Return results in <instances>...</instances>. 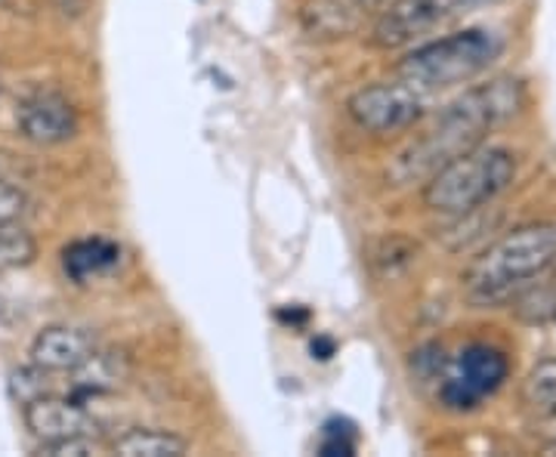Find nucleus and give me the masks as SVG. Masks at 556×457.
I'll use <instances>...</instances> for the list:
<instances>
[{"label":"nucleus","mask_w":556,"mask_h":457,"mask_svg":"<svg viewBox=\"0 0 556 457\" xmlns=\"http://www.w3.org/2000/svg\"><path fill=\"white\" fill-rule=\"evenodd\" d=\"M526 90L517 78H495L467 90L464 97L445 105L439 120L408 142L387 167V182L405 189L427 182L448 161L460 158L464 152L482 145V140L495 130L497 124L510 120L522 109Z\"/></svg>","instance_id":"obj_1"},{"label":"nucleus","mask_w":556,"mask_h":457,"mask_svg":"<svg viewBox=\"0 0 556 457\" xmlns=\"http://www.w3.org/2000/svg\"><path fill=\"white\" fill-rule=\"evenodd\" d=\"M517 179V155L504 145H477L424 182V204L442 217H467L507 192Z\"/></svg>","instance_id":"obj_3"},{"label":"nucleus","mask_w":556,"mask_h":457,"mask_svg":"<svg viewBox=\"0 0 556 457\" xmlns=\"http://www.w3.org/2000/svg\"><path fill=\"white\" fill-rule=\"evenodd\" d=\"M38 259V241L22 226V219L0 223V272L25 269Z\"/></svg>","instance_id":"obj_14"},{"label":"nucleus","mask_w":556,"mask_h":457,"mask_svg":"<svg viewBox=\"0 0 556 457\" xmlns=\"http://www.w3.org/2000/svg\"><path fill=\"white\" fill-rule=\"evenodd\" d=\"M100 452V442L97 439H53V442H40L38 455L47 457H87V455H97Z\"/></svg>","instance_id":"obj_17"},{"label":"nucleus","mask_w":556,"mask_h":457,"mask_svg":"<svg viewBox=\"0 0 556 457\" xmlns=\"http://www.w3.org/2000/svg\"><path fill=\"white\" fill-rule=\"evenodd\" d=\"M424 93L405 80H380L346 100V115L365 134H399L424 118Z\"/></svg>","instance_id":"obj_7"},{"label":"nucleus","mask_w":556,"mask_h":457,"mask_svg":"<svg viewBox=\"0 0 556 457\" xmlns=\"http://www.w3.org/2000/svg\"><path fill=\"white\" fill-rule=\"evenodd\" d=\"M22 137L35 145H62L78 137V109L56 90H38L20 102Z\"/></svg>","instance_id":"obj_9"},{"label":"nucleus","mask_w":556,"mask_h":457,"mask_svg":"<svg viewBox=\"0 0 556 457\" xmlns=\"http://www.w3.org/2000/svg\"><path fill=\"white\" fill-rule=\"evenodd\" d=\"M507 378H510V361L497 346L470 343L448 365H442L439 358V405L448 411H473L482 405V398L495 396Z\"/></svg>","instance_id":"obj_5"},{"label":"nucleus","mask_w":556,"mask_h":457,"mask_svg":"<svg viewBox=\"0 0 556 457\" xmlns=\"http://www.w3.org/2000/svg\"><path fill=\"white\" fill-rule=\"evenodd\" d=\"M278 318H285V321H291V325H303L306 318H309V313H303V309H285V313H278Z\"/></svg>","instance_id":"obj_20"},{"label":"nucleus","mask_w":556,"mask_h":457,"mask_svg":"<svg viewBox=\"0 0 556 457\" xmlns=\"http://www.w3.org/2000/svg\"><path fill=\"white\" fill-rule=\"evenodd\" d=\"M121 247L109 239H84L62 251V269L75 281H87L118 266Z\"/></svg>","instance_id":"obj_12"},{"label":"nucleus","mask_w":556,"mask_h":457,"mask_svg":"<svg viewBox=\"0 0 556 457\" xmlns=\"http://www.w3.org/2000/svg\"><path fill=\"white\" fill-rule=\"evenodd\" d=\"M501 53L504 38L495 28H464L405 53V60L399 62V78L420 93L445 90L482 75L492 62L501 60Z\"/></svg>","instance_id":"obj_4"},{"label":"nucleus","mask_w":556,"mask_h":457,"mask_svg":"<svg viewBox=\"0 0 556 457\" xmlns=\"http://www.w3.org/2000/svg\"><path fill=\"white\" fill-rule=\"evenodd\" d=\"M22 418L28 433L40 442H53V439H97L100 436V420L93 418L78 398L43 396L31 398L28 405H22Z\"/></svg>","instance_id":"obj_10"},{"label":"nucleus","mask_w":556,"mask_h":457,"mask_svg":"<svg viewBox=\"0 0 556 457\" xmlns=\"http://www.w3.org/2000/svg\"><path fill=\"white\" fill-rule=\"evenodd\" d=\"M97 353V338L84 328L72 325H50L38 331V338L31 340V365H38L50 375H72L78 371L87 358Z\"/></svg>","instance_id":"obj_11"},{"label":"nucleus","mask_w":556,"mask_h":457,"mask_svg":"<svg viewBox=\"0 0 556 457\" xmlns=\"http://www.w3.org/2000/svg\"><path fill=\"white\" fill-rule=\"evenodd\" d=\"M556 266V223H529L489 244L464 269V297L479 309L504 306L526 294Z\"/></svg>","instance_id":"obj_2"},{"label":"nucleus","mask_w":556,"mask_h":457,"mask_svg":"<svg viewBox=\"0 0 556 457\" xmlns=\"http://www.w3.org/2000/svg\"><path fill=\"white\" fill-rule=\"evenodd\" d=\"M495 3L501 0H390L371 25L368 43L378 50H399L433 35L448 22Z\"/></svg>","instance_id":"obj_6"},{"label":"nucleus","mask_w":556,"mask_h":457,"mask_svg":"<svg viewBox=\"0 0 556 457\" xmlns=\"http://www.w3.org/2000/svg\"><path fill=\"white\" fill-rule=\"evenodd\" d=\"M50 371H43L38 365H28V368H20L13 371L10 378V396L16 398L20 405H28L31 398L43 396L50 390Z\"/></svg>","instance_id":"obj_16"},{"label":"nucleus","mask_w":556,"mask_h":457,"mask_svg":"<svg viewBox=\"0 0 556 457\" xmlns=\"http://www.w3.org/2000/svg\"><path fill=\"white\" fill-rule=\"evenodd\" d=\"M112 452L124 457H182L189 455V442L159 427H137L112 442Z\"/></svg>","instance_id":"obj_13"},{"label":"nucleus","mask_w":556,"mask_h":457,"mask_svg":"<svg viewBox=\"0 0 556 457\" xmlns=\"http://www.w3.org/2000/svg\"><path fill=\"white\" fill-rule=\"evenodd\" d=\"M25 214H28L25 192H22L20 186H13V182H7V179L0 177V223H7V219H25Z\"/></svg>","instance_id":"obj_18"},{"label":"nucleus","mask_w":556,"mask_h":457,"mask_svg":"<svg viewBox=\"0 0 556 457\" xmlns=\"http://www.w3.org/2000/svg\"><path fill=\"white\" fill-rule=\"evenodd\" d=\"M390 0H303L298 10L300 31L309 40H340L378 20Z\"/></svg>","instance_id":"obj_8"},{"label":"nucleus","mask_w":556,"mask_h":457,"mask_svg":"<svg viewBox=\"0 0 556 457\" xmlns=\"http://www.w3.org/2000/svg\"><path fill=\"white\" fill-rule=\"evenodd\" d=\"M313 356H316V358H331V356H334V340H328V338L313 340Z\"/></svg>","instance_id":"obj_19"},{"label":"nucleus","mask_w":556,"mask_h":457,"mask_svg":"<svg viewBox=\"0 0 556 457\" xmlns=\"http://www.w3.org/2000/svg\"><path fill=\"white\" fill-rule=\"evenodd\" d=\"M541 455L556 457V439H554V442H547V445H544V448H541Z\"/></svg>","instance_id":"obj_21"},{"label":"nucleus","mask_w":556,"mask_h":457,"mask_svg":"<svg viewBox=\"0 0 556 457\" xmlns=\"http://www.w3.org/2000/svg\"><path fill=\"white\" fill-rule=\"evenodd\" d=\"M522 398L541 408V411H556V358L538 365L535 371L522 383Z\"/></svg>","instance_id":"obj_15"},{"label":"nucleus","mask_w":556,"mask_h":457,"mask_svg":"<svg viewBox=\"0 0 556 457\" xmlns=\"http://www.w3.org/2000/svg\"><path fill=\"white\" fill-rule=\"evenodd\" d=\"M554 316H556V303H554Z\"/></svg>","instance_id":"obj_22"}]
</instances>
